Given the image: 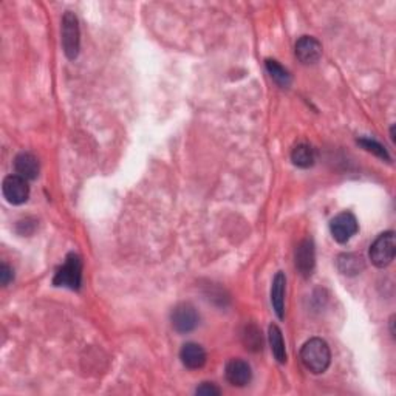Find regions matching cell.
<instances>
[{
    "label": "cell",
    "instance_id": "1",
    "mask_svg": "<svg viewBox=\"0 0 396 396\" xmlns=\"http://www.w3.org/2000/svg\"><path fill=\"white\" fill-rule=\"evenodd\" d=\"M301 361L304 367L311 373L321 375L332 364V350L328 344L321 338H311L305 342L301 349Z\"/></svg>",
    "mask_w": 396,
    "mask_h": 396
},
{
    "label": "cell",
    "instance_id": "2",
    "mask_svg": "<svg viewBox=\"0 0 396 396\" xmlns=\"http://www.w3.org/2000/svg\"><path fill=\"white\" fill-rule=\"evenodd\" d=\"M53 285L69 288V290L73 291L79 290L82 285V260L79 256L70 253L65 257L64 265L55 274Z\"/></svg>",
    "mask_w": 396,
    "mask_h": 396
},
{
    "label": "cell",
    "instance_id": "3",
    "mask_svg": "<svg viewBox=\"0 0 396 396\" xmlns=\"http://www.w3.org/2000/svg\"><path fill=\"white\" fill-rule=\"evenodd\" d=\"M370 260L376 268H387L396 256V240L395 232L387 231L380 234L371 243L369 251Z\"/></svg>",
    "mask_w": 396,
    "mask_h": 396
},
{
    "label": "cell",
    "instance_id": "4",
    "mask_svg": "<svg viewBox=\"0 0 396 396\" xmlns=\"http://www.w3.org/2000/svg\"><path fill=\"white\" fill-rule=\"evenodd\" d=\"M81 47V33H79V22L77 17L71 11H67L62 17V48L65 56L70 61H75L79 55Z\"/></svg>",
    "mask_w": 396,
    "mask_h": 396
},
{
    "label": "cell",
    "instance_id": "5",
    "mask_svg": "<svg viewBox=\"0 0 396 396\" xmlns=\"http://www.w3.org/2000/svg\"><path fill=\"white\" fill-rule=\"evenodd\" d=\"M171 322L175 332L186 334L194 332L200 323V314L197 308L189 302H182L173 307L171 313Z\"/></svg>",
    "mask_w": 396,
    "mask_h": 396
},
{
    "label": "cell",
    "instance_id": "6",
    "mask_svg": "<svg viewBox=\"0 0 396 396\" xmlns=\"http://www.w3.org/2000/svg\"><path fill=\"white\" fill-rule=\"evenodd\" d=\"M358 230V220L350 211L341 212L330 221V232L336 242L341 245L350 242L353 236H356Z\"/></svg>",
    "mask_w": 396,
    "mask_h": 396
},
{
    "label": "cell",
    "instance_id": "7",
    "mask_svg": "<svg viewBox=\"0 0 396 396\" xmlns=\"http://www.w3.org/2000/svg\"><path fill=\"white\" fill-rule=\"evenodd\" d=\"M2 192L5 200H7L10 205H23L29 198L28 180L17 175V173L16 175H8L2 183Z\"/></svg>",
    "mask_w": 396,
    "mask_h": 396
},
{
    "label": "cell",
    "instance_id": "8",
    "mask_svg": "<svg viewBox=\"0 0 396 396\" xmlns=\"http://www.w3.org/2000/svg\"><path fill=\"white\" fill-rule=\"evenodd\" d=\"M294 263L304 277H310L313 274L316 267V249L313 240L305 238L297 245L296 253H294Z\"/></svg>",
    "mask_w": 396,
    "mask_h": 396
},
{
    "label": "cell",
    "instance_id": "9",
    "mask_svg": "<svg viewBox=\"0 0 396 396\" xmlns=\"http://www.w3.org/2000/svg\"><path fill=\"white\" fill-rule=\"evenodd\" d=\"M225 375L227 382L234 387H246L253 380V370L251 365L243 359H231L226 364Z\"/></svg>",
    "mask_w": 396,
    "mask_h": 396
},
{
    "label": "cell",
    "instance_id": "10",
    "mask_svg": "<svg viewBox=\"0 0 396 396\" xmlns=\"http://www.w3.org/2000/svg\"><path fill=\"white\" fill-rule=\"evenodd\" d=\"M296 56L305 65H313L322 58V44L313 36H302L296 42Z\"/></svg>",
    "mask_w": 396,
    "mask_h": 396
},
{
    "label": "cell",
    "instance_id": "11",
    "mask_svg": "<svg viewBox=\"0 0 396 396\" xmlns=\"http://www.w3.org/2000/svg\"><path fill=\"white\" fill-rule=\"evenodd\" d=\"M180 359H182V362L186 369L200 370L205 367V364L208 361V355L200 344L188 342V344H184L182 347V350H180Z\"/></svg>",
    "mask_w": 396,
    "mask_h": 396
},
{
    "label": "cell",
    "instance_id": "12",
    "mask_svg": "<svg viewBox=\"0 0 396 396\" xmlns=\"http://www.w3.org/2000/svg\"><path fill=\"white\" fill-rule=\"evenodd\" d=\"M14 169L17 175L25 180H36L40 172V164L33 153L22 152L14 158Z\"/></svg>",
    "mask_w": 396,
    "mask_h": 396
},
{
    "label": "cell",
    "instance_id": "13",
    "mask_svg": "<svg viewBox=\"0 0 396 396\" xmlns=\"http://www.w3.org/2000/svg\"><path fill=\"white\" fill-rule=\"evenodd\" d=\"M285 291H286V277L285 274L279 271L274 275L271 286V304L279 319L285 317Z\"/></svg>",
    "mask_w": 396,
    "mask_h": 396
},
{
    "label": "cell",
    "instance_id": "14",
    "mask_svg": "<svg viewBox=\"0 0 396 396\" xmlns=\"http://www.w3.org/2000/svg\"><path fill=\"white\" fill-rule=\"evenodd\" d=\"M365 262L362 256L358 254H341L338 257V269L345 275H358L364 271Z\"/></svg>",
    "mask_w": 396,
    "mask_h": 396
},
{
    "label": "cell",
    "instance_id": "15",
    "mask_svg": "<svg viewBox=\"0 0 396 396\" xmlns=\"http://www.w3.org/2000/svg\"><path fill=\"white\" fill-rule=\"evenodd\" d=\"M291 161L294 166L301 167V169H308V167L313 166L316 161L314 149L311 147L310 144H305V143L297 144L291 152Z\"/></svg>",
    "mask_w": 396,
    "mask_h": 396
},
{
    "label": "cell",
    "instance_id": "16",
    "mask_svg": "<svg viewBox=\"0 0 396 396\" xmlns=\"http://www.w3.org/2000/svg\"><path fill=\"white\" fill-rule=\"evenodd\" d=\"M268 338H269V345H271L273 355L277 359L279 364L286 362V349H285V341L284 334H282L280 328L277 325H269L268 330Z\"/></svg>",
    "mask_w": 396,
    "mask_h": 396
},
{
    "label": "cell",
    "instance_id": "17",
    "mask_svg": "<svg viewBox=\"0 0 396 396\" xmlns=\"http://www.w3.org/2000/svg\"><path fill=\"white\" fill-rule=\"evenodd\" d=\"M265 67L268 70L269 76H271V79L275 84H279V86L284 87V88L290 87V84H291L290 71H288L285 67H282L277 61H274V59H267Z\"/></svg>",
    "mask_w": 396,
    "mask_h": 396
},
{
    "label": "cell",
    "instance_id": "18",
    "mask_svg": "<svg viewBox=\"0 0 396 396\" xmlns=\"http://www.w3.org/2000/svg\"><path fill=\"white\" fill-rule=\"evenodd\" d=\"M242 339H243V344L248 350L251 351H259L262 350V345H263V339H262V333L260 330L257 328L256 325H246L243 330V334H242Z\"/></svg>",
    "mask_w": 396,
    "mask_h": 396
},
{
    "label": "cell",
    "instance_id": "19",
    "mask_svg": "<svg viewBox=\"0 0 396 396\" xmlns=\"http://www.w3.org/2000/svg\"><path fill=\"white\" fill-rule=\"evenodd\" d=\"M358 144H361V146L365 149L367 152H371L376 157H380L386 161H390V155L388 152L384 149L382 144H380L375 140H370V138H361V140H358Z\"/></svg>",
    "mask_w": 396,
    "mask_h": 396
},
{
    "label": "cell",
    "instance_id": "20",
    "mask_svg": "<svg viewBox=\"0 0 396 396\" xmlns=\"http://www.w3.org/2000/svg\"><path fill=\"white\" fill-rule=\"evenodd\" d=\"M195 393L201 396H219L221 393V390L215 386L214 382H203L201 386L197 387Z\"/></svg>",
    "mask_w": 396,
    "mask_h": 396
},
{
    "label": "cell",
    "instance_id": "21",
    "mask_svg": "<svg viewBox=\"0 0 396 396\" xmlns=\"http://www.w3.org/2000/svg\"><path fill=\"white\" fill-rule=\"evenodd\" d=\"M13 279H14L13 269H11L7 263H2V265H0V284H2L3 286H7L11 284V282H13Z\"/></svg>",
    "mask_w": 396,
    "mask_h": 396
},
{
    "label": "cell",
    "instance_id": "22",
    "mask_svg": "<svg viewBox=\"0 0 396 396\" xmlns=\"http://www.w3.org/2000/svg\"><path fill=\"white\" fill-rule=\"evenodd\" d=\"M393 323H395V316L390 317V333H392V336L395 338V330H393Z\"/></svg>",
    "mask_w": 396,
    "mask_h": 396
}]
</instances>
